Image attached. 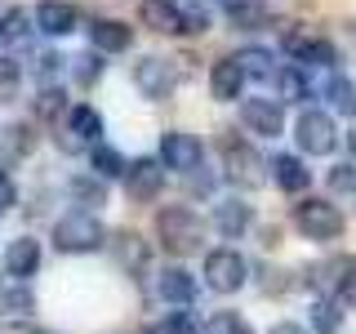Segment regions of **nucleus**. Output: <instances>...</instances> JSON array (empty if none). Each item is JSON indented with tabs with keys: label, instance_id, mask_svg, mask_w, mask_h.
<instances>
[{
	"label": "nucleus",
	"instance_id": "1",
	"mask_svg": "<svg viewBox=\"0 0 356 334\" xmlns=\"http://www.w3.org/2000/svg\"><path fill=\"white\" fill-rule=\"evenodd\" d=\"M156 241L165 245V254L183 259V254H196L200 241H205V223L196 218V209L187 205H165L156 214Z\"/></svg>",
	"mask_w": 356,
	"mask_h": 334
},
{
	"label": "nucleus",
	"instance_id": "2",
	"mask_svg": "<svg viewBox=\"0 0 356 334\" xmlns=\"http://www.w3.org/2000/svg\"><path fill=\"white\" fill-rule=\"evenodd\" d=\"M103 241H107V232L89 209H72V214H63L54 223V245L63 254H94V250H103Z\"/></svg>",
	"mask_w": 356,
	"mask_h": 334
},
{
	"label": "nucleus",
	"instance_id": "3",
	"mask_svg": "<svg viewBox=\"0 0 356 334\" xmlns=\"http://www.w3.org/2000/svg\"><path fill=\"white\" fill-rule=\"evenodd\" d=\"M218 156H222V178H227L232 187H259L263 183V156L250 148V138L222 134Z\"/></svg>",
	"mask_w": 356,
	"mask_h": 334
},
{
	"label": "nucleus",
	"instance_id": "4",
	"mask_svg": "<svg viewBox=\"0 0 356 334\" xmlns=\"http://www.w3.org/2000/svg\"><path fill=\"white\" fill-rule=\"evenodd\" d=\"M294 138L298 148H303L307 156H330L334 148H339V129H334V116L321 107H307L303 116L294 120Z\"/></svg>",
	"mask_w": 356,
	"mask_h": 334
},
{
	"label": "nucleus",
	"instance_id": "5",
	"mask_svg": "<svg viewBox=\"0 0 356 334\" xmlns=\"http://www.w3.org/2000/svg\"><path fill=\"white\" fill-rule=\"evenodd\" d=\"M294 223L307 241H339L343 228H348L343 214H339V205H330V200H303V205L294 209Z\"/></svg>",
	"mask_w": 356,
	"mask_h": 334
},
{
	"label": "nucleus",
	"instance_id": "6",
	"mask_svg": "<svg viewBox=\"0 0 356 334\" xmlns=\"http://www.w3.org/2000/svg\"><path fill=\"white\" fill-rule=\"evenodd\" d=\"M178 81H183V72H178L170 58H152V54H147V58L134 63V85L143 89L147 103H165V98L174 94Z\"/></svg>",
	"mask_w": 356,
	"mask_h": 334
},
{
	"label": "nucleus",
	"instance_id": "7",
	"mask_svg": "<svg viewBox=\"0 0 356 334\" xmlns=\"http://www.w3.org/2000/svg\"><path fill=\"white\" fill-rule=\"evenodd\" d=\"M285 54L294 63H307V67H339V49H334V40L316 36V31H303V27L285 31Z\"/></svg>",
	"mask_w": 356,
	"mask_h": 334
},
{
	"label": "nucleus",
	"instance_id": "8",
	"mask_svg": "<svg viewBox=\"0 0 356 334\" xmlns=\"http://www.w3.org/2000/svg\"><path fill=\"white\" fill-rule=\"evenodd\" d=\"M200 161H205V148H200L196 134L170 129L161 138V170H178V174H196Z\"/></svg>",
	"mask_w": 356,
	"mask_h": 334
},
{
	"label": "nucleus",
	"instance_id": "9",
	"mask_svg": "<svg viewBox=\"0 0 356 334\" xmlns=\"http://www.w3.org/2000/svg\"><path fill=\"white\" fill-rule=\"evenodd\" d=\"M245 276H250V267H245V259L236 250H214L205 254V281L214 294H236V289L245 285Z\"/></svg>",
	"mask_w": 356,
	"mask_h": 334
},
{
	"label": "nucleus",
	"instance_id": "10",
	"mask_svg": "<svg viewBox=\"0 0 356 334\" xmlns=\"http://www.w3.org/2000/svg\"><path fill=\"white\" fill-rule=\"evenodd\" d=\"M241 125L259 138H276L285 129V107L276 98H245L241 103Z\"/></svg>",
	"mask_w": 356,
	"mask_h": 334
},
{
	"label": "nucleus",
	"instance_id": "11",
	"mask_svg": "<svg viewBox=\"0 0 356 334\" xmlns=\"http://www.w3.org/2000/svg\"><path fill=\"white\" fill-rule=\"evenodd\" d=\"M165 187V170L161 161H152V156H138V161L125 165V192L129 200H156Z\"/></svg>",
	"mask_w": 356,
	"mask_h": 334
},
{
	"label": "nucleus",
	"instance_id": "12",
	"mask_svg": "<svg viewBox=\"0 0 356 334\" xmlns=\"http://www.w3.org/2000/svg\"><path fill=\"white\" fill-rule=\"evenodd\" d=\"M31 18L44 36H72L76 31V5H67V0H40Z\"/></svg>",
	"mask_w": 356,
	"mask_h": 334
},
{
	"label": "nucleus",
	"instance_id": "13",
	"mask_svg": "<svg viewBox=\"0 0 356 334\" xmlns=\"http://www.w3.org/2000/svg\"><path fill=\"white\" fill-rule=\"evenodd\" d=\"M89 40H94V54H125L134 45V27H125L120 18H98L89 27Z\"/></svg>",
	"mask_w": 356,
	"mask_h": 334
},
{
	"label": "nucleus",
	"instance_id": "14",
	"mask_svg": "<svg viewBox=\"0 0 356 334\" xmlns=\"http://www.w3.org/2000/svg\"><path fill=\"white\" fill-rule=\"evenodd\" d=\"M156 289H161V299H165V303L187 308V303L196 299V276L187 272V267H165V272H161V281H156Z\"/></svg>",
	"mask_w": 356,
	"mask_h": 334
},
{
	"label": "nucleus",
	"instance_id": "15",
	"mask_svg": "<svg viewBox=\"0 0 356 334\" xmlns=\"http://www.w3.org/2000/svg\"><path fill=\"white\" fill-rule=\"evenodd\" d=\"M36 267H40V245L36 241H31V237L9 241V250H5V272L9 276L27 281V276H36Z\"/></svg>",
	"mask_w": 356,
	"mask_h": 334
},
{
	"label": "nucleus",
	"instance_id": "16",
	"mask_svg": "<svg viewBox=\"0 0 356 334\" xmlns=\"http://www.w3.org/2000/svg\"><path fill=\"white\" fill-rule=\"evenodd\" d=\"M241 89H245L241 67L232 58L214 63V72H209V98H214V103H232V98H241Z\"/></svg>",
	"mask_w": 356,
	"mask_h": 334
},
{
	"label": "nucleus",
	"instance_id": "17",
	"mask_svg": "<svg viewBox=\"0 0 356 334\" xmlns=\"http://www.w3.org/2000/svg\"><path fill=\"white\" fill-rule=\"evenodd\" d=\"M272 183L281 187V192H307V183H312V170L303 161H298V156H276L272 161Z\"/></svg>",
	"mask_w": 356,
	"mask_h": 334
},
{
	"label": "nucleus",
	"instance_id": "18",
	"mask_svg": "<svg viewBox=\"0 0 356 334\" xmlns=\"http://www.w3.org/2000/svg\"><path fill=\"white\" fill-rule=\"evenodd\" d=\"M250 218L254 214H250V205H245V200H218V205H214V228L227 241L245 237V232H250Z\"/></svg>",
	"mask_w": 356,
	"mask_h": 334
},
{
	"label": "nucleus",
	"instance_id": "19",
	"mask_svg": "<svg viewBox=\"0 0 356 334\" xmlns=\"http://www.w3.org/2000/svg\"><path fill=\"white\" fill-rule=\"evenodd\" d=\"M138 18H143V27L161 31V36H178V5L174 0H143Z\"/></svg>",
	"mask_w": 356,
	"mask_h": 334
},
{
	"label": "nucleus",
	"instance_id": "20",
	"mask_svg": "<svg viewBox=\"0 0 356 334\" xmlns=\"http://www.w3.org/2000/svg\"><path fill=\"white\" fill-rule=\"evenodd\" d=\"M321 289H334L339 299H356V259H334L325 263V276H316Z\"/></svg>",
	"mask_w": 356,
	"mask_h": 334
},
{
	"label": "nucleus",
	"instance_id": "21",
	"mask_svg": "<svg viewBox=\"0 0 356 334\" xmlns=\"http://www.w3.org/2000/svg\"><path fill=\"white\" fill-rule=\"evenodd\" d=\"M67 129H72L76 143H98V134H103V116H98L89 103H76V107H67Z\"/></svg>",
	"mask_w": 356,
	"mask_h": 334
},
{
	"label": "nucleus",
	"instance_id": "22",
	"mask_svg": "<svg viewBox=\"0 0 356 334\" xmlns=\"http://www.w3.org/2000/svg\"><path fill=\"white\" fill-rule=\"evenodd\" d=\"M89 165H94V178H125V156H120L116 148H111V143H94V148H89Z\"/></svg>",
	"mask_w": 356,
	"mask_h": 334
},
{
	"label": "nucleus",
	"instance_id": "23",
	"mask_svg": "<svg viewBox=\"0 0 356 334\" xmlns=\"http://www.w3.org/2000/svg\"><path fill=\"white\" fill-rule=\"evenodd\" d=\"M111 250H116V259L129 267V272H143L147 267V245H143L138 232H116L111 237Z\"/></svg>",
	"mask_w": 356,
	"mask_h": 334
},
{
	"label": "nucleus",
	"instance_id": "24",
	"mask_svg": "<svg viewBox=\"0 0 356 334\" xmlns=\"http://www.w3.org/2000/svg\"><path fill=\"white\" fill-rule=\"evenodd\" d=\"M232 63L241 67V76H259V81L276 72V58H272V49H263V45H250V49L232 54Z\"/></svg>",
	"mask_w": 356,
	"mask_h": 334
},
{
	"label": "nucleus",
	"instance_id": "25",
	"mask_svg": "<svg viewBox=\"0 0 356 334\" xmlns=\"http://www.w3.org/2000/svg\"><path fill=\"white\" fill-rule=\"evenodd\" d=\"M325 98H330V107L339 111V116H356V81L334 72L330 85H325Z\"/></svg>",
	"mask_w": 356,
	"mask_h": 334
},
{
	"label": "nucleus",
	"instance_id": "26",
	"mask_svg": "<svg viewBox=\"0 0 356 334\" xmlns=\"http://www.w3.org/2000/svg\"><path fill=\"white\" fill-rule=\"evenodd\" d=\"M67 94L58 85H44L36 98H31V111H36V120H58V116H67Z\"/></svg>",
	"mask_w": 356,
	"mask_h": 334
},
{
	"label": "nucleus",
	"instance_id": "27",
	"mask_svg": "<svg viewBox=\"0 0 356 334\" xmlns=\"http://www.w3.org/2000/svg\"><path fill=\"white\" fill-rule=\"evenodd\" d=\"M67 192H72V200H81V205H107V183L94 174H76L67 183Z\"/></svg>",
	"mask_w": 356,
	"mask_h": 334
},
{
	"label": "nucleus",
	"instance_id": "28",
	"mask_svg": "<svg viewBox=\"0 0 356 334\" xmlns=\"http://www.w3.org/2000/svg\"><path fill=\"white\" fill-rule=\"evenodd\" d=\"M272 81H276V89H281L285 103H303V98H307V81H303V72H298V67H276Z\"/></svg>",
	"mask_w": 356,
	"mask_h": 334
},
{
	"label": "nucleus",
	"instance_id": "29",
	"mask_svg": "<svg viewBox=\"0 0 356 334\" xmlns=\"http://www.w3.org/2000/svg\"><path fill=\"white\" fill-rule=\"evenodd\" d=\"M339 326H343L339 303H334V299H316V303H312V330L316 334H339Z\"/></svg>",
	"mask_w": 356,
	"mask_h": 334
},
{
	"label": "nucleus",
	"instance_id": "30",
	"mask_svg": "<svg viewBox=\"0 0 356 334\" xmlns=\"http://www.w3.org/2000/svg\"><path fill=\"white\" fill-rule=\"evenodd\" d=\"M31 22H36V18H31V9L14 5V9H9L5 18H0V40H14V45H18V40H27Z\"/></svg>",
	"mask_w": 356,
	"mask_h": 334
},
{
	"label": "nucleus",
	"instance_id": "31",
	"mask_svg": "<svg viewBox=\"0 0 356 334\" xmlns=\"http://www.w3.org/2000/svg\"><path fill=\"white\" fill-rule=\"evenodd\" d=\"M200 334H254V330H250V321H245L241 312H214Z\"/></svg>",
	"mask_w": 356,
	"mask_h": 334
},
{
	"label": "nucleus",
	"instance_id": "32",
	"mask_svg": "<svg viewBox=\"0 0 356 334\" xmlns=\"http://www.w3.org/2000/svg\"><path fill=\"white\" fill-rule=\"evenodd\" d=\"M227 18H232V27H259V22H267V9H263V0H245V5H232L227 9Z\"/></svg>",
	"mask_w": 356,
	"mask_h": 334
},
{
	"label": "nucleus",
	"instance_id": "33",
	"mask_svg": "<svg viewBox=\"0 0 356 334\" xmlns=\"http://www.w3.org/2000/svg\"><path fill=\"white\" fill-rule=\"evenodd\" d=\"M18 85H22V72L14 58H0V103H14L18 98Z\"/></svg>",
	"mask_w": 356,
	"mask_h": 334
},
{
	"label": "nucleus",
	"instance_id": "34",
	"mask_svg": "<svg viewBox=\"0 0 356 334\" xmlns=\"http://www.w3.org/2000/svg\"><path fill=\"white\" fill-rule=\"evenodd\" d=\"M205 27H209L205 9H178V36H200Z\"/></svg>",
	"mask_w": 356,
	"mask_h": 334
},
{
	"label": "nucleus",
	"instance_id": "35",
	"mask_svg": "<svg viewBox=\"0 0 356 334\" xmlns=\"http://www.w3.org/2000/svg\"><path fill=\"white\" fill-rule=\"evenodd\" d=\"M0 148L5 152H14V156H22L31 148V134H27V125H9V129H0Z\"/></svg>",
	"mask_w": 356,
	"mask_h": 334
},
{
	"label": "nucleus",
	"instance_id": "36",
	"mask_svg": "<svg viewBox=\"0 0 356 334\" xmlns=\"http://www.w3.org/2000/svg\"><path fill=\"white\" fill-rule=\"evenodd\" d=\"M330 187L334 192H356V161H343L330 170Z\"/></svg>",
	"mask_w": 356,
	"mask_h": 334
},
{
	"label": "nucleus",
	"instance_id": "37",
	"mask_svg": "<svg viewBox=\"0 0 356 334\" xmlns=\"http://www.w3.org/2000/svg\"><path fill=\"white\" fill-rule=\"evenodd\" d=\"M161 334H200V330H196L192 312H187V308H178V312H170V317H165V326H161Z\"/></svg>",
	"mask_w": 356,
	"mask_h": 334
},
{
	"label": "nucleus",
	"instance_id": "38",
	"mask_svg": "<svg viewBox=\"0 0 356 334\" xmlns=\"http://www.w3.org/2000/svg\"><path fill=\"white\" fill-rule=\"evenodd\" d=\"M72 63H76V67H72V72H76V76H81V81H85V85H89V81H94V76H98V72H103V54H81V58H72Z\"/></svg>",
	"mask_w": 356,
	"mask_h": 334
},
{
	"label": "nucleus",
	"instance_id": "39",
	"mask_svg": "<svg viewBox=\"0 0 356 334\" xmlns=\"http://www.w3.org/2000/svg\"><path fill=\"white\" fill-rule=\"evenodd\" d=\"M0 308H9V312H31V308H36V299H31L27 289H9V294H0Z\"/></svg>",
	"mask_w": 356,
	"mask_h": 334
},
{
	"label": "nucleus",
	"instance_id": "40",
	"mask_svg": "<svg viewBox=\"0 0 356 334\" xmlns=\"http://www.w3.org/2000/svg\"><path fill=\"white\" fill-rule=\"evenodd\" d=\"M14 200H18V187H14V178H9V174H0V214H5V209L14 205Z\"/></svg>",
	"mask_w": 356,
	"mask_h": 334
},
{
	"label": "nucleus",
	"instance_id": "41",
	"mask_svg": "<svg viewBox=\"0 0 356 334\" xmlns=\"http://www.w3.org/2000/svg\"><path fill=\"white\" fill-rule=\"evenodd\" d=\"M63 63H67L63 54H40V63H36V67H40V76H54V72H58Z\"/></svg>",
	"mask_w": 356,
	"mask_h": 334
},
{
	"label": "nucleus",
	"instance_id": "42",
	"mask_svg": "<svg viewBox=\"0 0 356 334\" xmlns=\"http://www.w3.org/2000/svg\"><path fill=\"white\" fill-rule=\"evenodd\" d=\"M272 334H307V330H303V326H294V321H276Z\"/></svg>",
	"mask_w": 356,
	"mask_h": 334
},
{
	"label": "nucleus",
	"instance_id": "43",
	"mask_svg": "<svg viewBox=\"0 0 356 334\" xmlns=\"http://www.w3.org/2000/svg\"><path fill=\"white\" fill-rule=\"evenodd\" d=\"M348 152H352V156H356V129H352V134H348Z\"/></svg>",
	"mask_w": 356,
	"mask_h": 334
},
{
	"label": "nucleus",
	"instance_id": "44",
	"mask_svg": "<svg viewBox=\"0 0 356 334\" xmlns=\"http://www.w3.org/2000/svg\"><path fill=\"white\" fill-rule=\"evenodd\" d=\"M218 5H222V9H232V5H245V0H218Z\"/></svg>",
	"mask_w": 356,
	"mask_h": 334
},
{
	"label": "nucleus",
	"instance_id": "45",
	"mask_svg": "<svg viewBox=\"0 0 356 334\" xmlns=\"http://www.w3.org/2000/svg\"><path fill=\"white\" fill-rule=\"evenodd\" d=\"M352 40H356V22H352Z\"/></svg>",
	"mask_w": 356,
	"mask_h": 334
}]
</instances>
